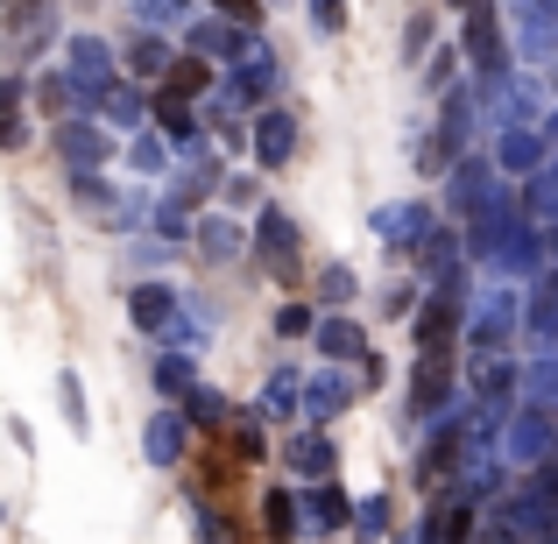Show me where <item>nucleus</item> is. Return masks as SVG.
I'll return each instance as SVG.
<instances>
[{
  "label": "nucleus",
  "instance_id": "11",
  "mask_svg": "<svg viewBox=\"0 0 558 544\" xmlns=\"http://www.w3.org/2000/svg\"><path fill=\"white\" fill-rule=\"evenodd\" d=\"M375 241H389V247H424V241H432V205H417V198L381 205V213H375Z\"/></svg>",
  "mask_w": 558,
  "mask_h": 544
},
{
  "label": "nucleus",
  "instance_id": "52",
  "mask_svg": "<svg viewBox=\"0 0 558 544\" xmlns=\"http://www.w3.org/2000/svg\"><path fill=\"white\" fill-rule=\"evenodd\" d=\"M545 178H558V156H551V164H545Z\"/></svg>",
  "mask_w": 558,
  "mask_h": 544
},
{
  "label": "nucleus",
  "instance_id": "12",
  "mask_svg": "<svg viewBox=\"0 0 558 544\" xmlns=\"http://www.w3.org/2000/svg\"><path fill=\"white\" fill-rule=\"evenodd\" d=\"M247 50H255L247 22H227V14H213V22H191V57H227V64H241Z\"/></svg>",
  "mask_w": 558,
  "mask_h": 544
},
{
  "label": "nucleus",
  "instance_id": "17",
  "mask_svg": "<svg viewBox=\"0 0 558 544\" xmlns=\"http://www.w3.org/2000/svg\"><path fill=\"white\" fill-rule=\"evenodd\" d=\"M347 403H354V382H347L340 367H326V375L304 382V418H312V424H332Z\"/></svg>",
  "mask_w": 558,
  "mask_h": 544
},
{
  "label": "nucleus",
  "instance_id": "20",
  "mask_svg": "<svg viewBox=\"0 0 558 544\" xmlns=\"http://www.w3.org/2000/svg\"><path fill=\"white\" fill-rule=\"evenodd\" d=\"M298 410H304V382L290 375V367H276V375L262 382V403H255V418L283 424V418H298Z\"/></svg>",
  "mask_w": 558,
  "mask_h": 544
},
{
  "label": "nucleus",
  "instance_id": "5",
  "mask_svg": "<svg viewBox=\"0 0 558 544\" xmlns=\"http://www.w3.org/2000/svg\"><path fill=\"white\" fill-rule=\"evenodd\" d=\"M495 205H509V191H502V178H495L488 164H452V213L460 219H481V213H495Z\"/></svg>",
  "mask_w": 558,
  "mask_h": 544
},
{
  "label": "nucleus",
  "instance_id": "6",
  "mask_svg": "<svg viewBox=\"0 0 558 544\" xmlns=\"http://www.w3.org/2000/svg\"><path fill=\"white\" fill-rule=\"evenodd\" d=\"M446 403H452V361L417 354V367H410V418H446Z\"/></svg>",
  "mask_w": 558,
  "mask_h": 544
},
{
  "label": "nucleus",
  "instance_id": "24",
  "mask_svg": "<svg viewBox=\"0 0 558 544\" xmlns=\"http://www.w3.org/2000/svg\"><path fill=\"white\" fill-rule=\"evenodd\" d=\"M247 107H255V99L241 93V78H227V85H213V99H205V121H213L219 135L233 142V135H241V113H247Z\"/></svg>",
  "mask_w": 558,
  "mask_h": 544
},
{
  "label": "nucleus",
  "instance_id": "9",
  "mask_svg": "<svg viewBox=\"0 0 558 544\" xmlns=\"http://www.w3.org/2000/svg\"><path fill=\"white\" fill-rule=\"evenodd\" d=\"M64 71H71V85H78L85 99H99L113 85V50L99 36H71V50H64Z\"/></svg>",
  "mask_w": 558,
  "mask_h": 544
},
{
  "label": "nucleus",
  "instance_id": "3",
  "mask_svg": "<svg viewBox=\"0 0 558 544\" xmlns=\"http://www.w3.org/2000/svg\"><path fill=\"white\" fill-rule=\"evenodd\" d=\"M466 389H474V403L502 410L509 418V396H523V367L502 354V347H488V354H474V367H466Z\"/></svg>",
  "mask_w": 558,
  "mask_h": 544
},
{
  "label": "nucleus",
  "instance_id": "34",
  "mask_svg": "<svg viewBox=\"0 0 558 544\" xmlns=\"http://www.w3.org/2000/svg\"><path fill=\"white\" fill-rule=\"evenodd\" d=\"M156 389L163 396H191L198 389V375H191V354L178 347V354H156Z\"/></svg>",
  "mask_w": 558,
  "mask_h": 544
},
{
  "label": "nucleus",
  "instance_id": "39",
  "mask_svg": "<svg viewBox=\"0 0 558 544\" xmlns=\"http://www.w3.org/2000/svg\"><path fill=\"white\" fill-rule=\"evenodd\" d=\"M128 164H135V170H163V164H170V135H135Z\"/></svg>",
  "mask_w": 558,
  "mask_h": 544
},
{
  "label": "nucleus",
  "instance_id": "21",
  "mask_svg": "<svg viewBox=\"0 0 558 544\" xmlns=\"http://www.w3.org/2000/svg\"><path fill=\"white\" fill-rule=\"evenodd\" d=\"M283 467H298L304 481H326V474H332V438H326V432H298V438L283 446Z\"/></svg>",
  "mask_w": 558,
  "mask_h": 544
},
{
  "label": "nucleus",
  "instance_id": "50",
  "mask_svg": "<svg viewBox=\"0 0 558 544\" xmlns=\"http://www.w3.org/2000/svg\"><path fill=\"white\" fill-rule=\"evenodd\" d=\"M545 135H551V142H558V113H551V121H545Z\"/></svg>",
  "mask_w": 558,
  "mask_h": 544
},
{
  "label": "nucleus",
  "instance_id": "10",
  "mask_svg": "<svg viewBox=\"0 0 558 544\" xmlns=\"http://www.w3.org/2000/svg\"><path fill=\"white\" fill-rule=\"evenodd\" d=\"M466 135H474V93H446V113H438V149H424V170H446V156H460Z\"/></svg>",
  "mask_w": 558,
  "mask_h": 544
},
{
  "label": "nucleus",
  "instance_id": "18",
  "mask_svg": "<svg viewBox=\"0 0 558 544\" xmlns=\"http://www.w3.org/2000/svg\"><path fill=\"white\" fill-rule=\"evenodd\" d=\"M531 340H537V354H558V276H537L531 283Z\"/></svg>",
  "mask_w": 558,
  "mask_h": 544
},
{
  "label": "nucleus",
  "instance_id": "37",
  "mask_svg": "<svg viewBox=\"0 0 558 544\" xmlns=\"http://www.w3.org/2000/svg\"><path fill=\"white\" fill-rule=\"evenodd\" d=\"M57 396H64V418H71V432H93V418H85V389H78V375H71V367H64V375H57Z\"/></svg>",
  "mask_w": 558,
  "mask_h": 544
},
{
  "label": "nucleus",
  "instance_id": "15",
  "mask_svg": "<svg viewBox=\"0 0 558 544\" xmlns=\"http://www.w3.org/2000/svg\"><path fill=\"white\" fill-rule=\"evenodd\" d=\"M452 326H460V290H432L417 312V354H446Z\"/></svg>",
  "mask_w": 558,
  "mask_h": 544
},
{
  "label": "nucleus",
  "instance_id": "47",
  "mask_svg": "<svg viewBox=\"0 0 558 544\" xmlns=\"http://www.w3.org/2000/svg\"><path fill=\"white\" fill-rule=\"evenodd\" d=\"M205 191H213V170H184V184H178V198H184V205H198V198H205Z\"/></svg>",
  "mask_w": 558,
  "mask_h": 544
},
{
  "label": "nucleus",
  "instance_id": "13",
  "mask_svg": "<svg viewBox=\"0 0 558 544\" xmlns=\"http://www.w3.org/2000/svg\"><path fill=\"white\" fill-rule=\"evenodd\" d=\"M57 156H64L71 170H99L113 156V142H107L99 121H57Z\"/></svg>",
  "mask_w": 558,
  "mask_h": 544
},
{
  "label": "nucleus",
  "instance_id": "45",
  "mask_svg": "<svg viewBox=\"0 0 558 544\" xmlns=\"http://www.w3.org/2000/svg\"><path fill=\"white\" fill-rule=\"evenodd\" d=\"M276 333H290V340H298V333H318V326H312V312H304V304H283V312H276Z\"/></svg>",
  "mask_w": 558,
  "mask_h": 544
},
{
  "label": "nucleus",
  "instance_id": "38",
  "mask_svg": "<svg viewBox=\"0 0 558 544\" xmlns=\"http://www.w3.org/2000/svg\"><path fill=\"white\" fill-rule=\"evenodd\" d=\"M354 531L368 537V544H381V537H389V503H381V495H368V503L354 509Z\"/></svg>",
  "mask_w": 558,
  "mask_h": 544
},
{
  "label": "nucleus",
  "instance_id": "31",
  "mask_svg": "<svg viewBox=\"0 0 558 544\" xmlns=\"http://www.w3.org/2000/svg\"><path fill=\"white\" fill-rule=\"evenodd\" d=\"M304 523H312V531H340V523H354V503H347L340 488H318L312 503H304Z\"/></svg>",
  "mask_w": 558,
  "mask_h": 544
},
{
  "label": "nucleus",
  "instance_id": "49",
  "mask_svg": "<svg viewBox=\"0 0 558 544\" xmlns=\"http://www.w3.org/2000/svg\"><path fill=\"white\" fill-rule=\"evenodd\" d=\"M452 64H460L452 50H438V57H432V93H446V85H452Z\"/></svg>",
  "mask_w": 558,
  "mask_h": 544
},
{
  "label": "nucleus",
  "instance_id": "33",
  "mask_svg": "<svg viewBox=\"0 0 558 544\" xmlns=\"http://www.w3.org/2000/svg\"><path fill=\"white\" fill-rule=\"evenodd\" d=\"M128 64H135L142 78H170V64H178V57H170V43H163V36L149 28V36H142L135 50H128Z\"/></svg>",
  "mask_w": 558,
  "mask_h": 544
},
{
  "label": "nucleus",
  "instance_id": "1",
  "mask_svg": "<svg viewBox=\"0 0 558 544\" xmlns=\"http://www.w3.org/2000/svg\"><path fill=\"white\" fill-rule=\"evenodd\" d=\"M531 318V290H517L502 276V283H488L474 298V312H466V340H474V354H488V347H509V333Z\"/></svg>",
  "mask_w": 558,
  "mask_h": 544
},
{
  "label": "nucleus",
  "instance_id": "22",
  "mask_svg": "<svg viewBox=\"0 0 558 544\" xmlns=\"http://www.w3.org/2000/svg\"><path fill=\"white\" fill-rule=\"evenodd\" d=\"M93 107H99V121H107V128H142V121H156L149 99H142L135 85H107V93H99Z\"/></svg>",
  "mask_w": 558,
  "mask_h": 544
},
{
  "label": "nucleus",
  "instance_id": "16",
  "mask_svg": "<svg viewBox=\"0 0 558 544\" xmlns=\"http://www.w3.org/2000/svg\"><path fill=\"white\" fill-rule=\"evenodd\" d=\"M290 149H298V121H290L283 107H269V113L255 121V164H262V170H283Z\"/></svg>",
  "mask_w": 558,
  "mask_h": 544
},
{
  "label": "nucleus",
  "instance_id": "14",
  "mask_svg": "<svg viewBox=\"0 0 558 544\" xmlns=\"http://www.w3.org/2000/svg\"><path fill=\"white\" fill-rule=\"evenodd\" d=\"M545 164H551V149H545L537 128H502V142H495V170H509V178H537Z\"/></svg>",
  "mask_w": 558,
  "mask_h": 544
},
{
  "label": "nucleus",
  "instance_id": "23",
  "mask_svg": "<svg viewBox=\"0 0 558 544\" xmlns=\"http://www.w3.org/2000/svg\"><path fill=\"white\" fill-rule=\"evenodd\" d=\"M312 340H318V354H326V361H368V340H361L354 318H318Z\"/></svg>",
  "mask_w": 558,
  "mask_h": 544
},
{
  "label": "nucleus",
  "instance_id": "19",
  "mask_svg": "<svg viewBox=\"0 0 558 544\" xmlns=\"http://www.w3.org/2000/svg\"><path fill=\"white\" fill-rule=\"evenodd\" d=\"M142 452H149V467H178L184 460V418L178 410H156V418L142 424Z\"/></svg>",
  "mask_w": 558,
  "mask_h": 544
},
{
  "label": "nucleus",
  "instance_id": "2",
  "mask_svg": "<svg viewBox=\"0 0 558 544\" xmlns=\"http://www.w3.org/2000/svg\"><path fill=\"white\" fill-rule=\"evenodd\" d=\"M502 460L509 467H551L558 460V424H551V410H537V403L509 410V418H502Z\"/></svg>",
  "mask_w": 558,
  "mask_h": 544
},
{
  "label": "nucleus",
  "instance_id": "25",
  "mask_svg": "<svg viewBox=\"0 0 558 544\" xmlns=\"http://www.w3.org/2000/svg\"><path fill=\"white\" fill-rule=\"evenodd\" d=\"M156 128H163V135L178 142L184 156H198V113H191L178 93H163V99H156Z\"/></svg>",
  "mask_w": 558,
  "mask_h": 544
},
{
  "label": "nucleus",
  "instance_id": "32",
  "mask_svg": "<svg viewBox=\"0 0 558 544\" xmlns=\"http://www.w3.org/2000/svg\"><path fill=\"white\" fill-rule=\"evenodd\" d=\"M233 78H241V93H247V99H269V85H276V57L255 43V50L233 64Z\"/></svg>",
  "mask_w": 558,
  "mask_h": 544
},
{
  "label": "nucleus",
  "instance_id": "44",
  "mask_svg": "<svg viewBox=\"0 0 558 544\" xmlns=\"http://www.w3.org/2000/svg\"><path fill=\"white\" fill-rule=\"evenodd\" d=\"M381 312H389V318H410V312H417V290H410V283L381 290Z\"/></svg>",
  "mask_w": 558,
  "mask_h": 544
},
{
  "label": "nucleus",
  "instance_id": "46",
  "mask_svg": "<svg viewBox=\"0 0 558 544\" xmlns=\"http://www.w3.org/2000/svg\"><path fill=\"white\" fill-rule=\"evenodd\" d=\"M312 22H318V28H326V36H332V28L347 22V0H312Z\"/></svg>",
  "mask_w": 558,
  "mask_h": 544
},
{
  "label": "nucleus",
  "instance_id": "48",
  "mask_svg": "<svg viewBox=\"0 0 558 544\" xmlns=\"http://www.w3.org/2000/svg\"><path fill=\"white\" fill-rule=\"evenodd\" d=\"M213 8H219V14H227V22H247V28H255V14H262V8H255V0H213Z\"/></svg>",
  "mask_w": 558,
  "mask_h": 544
},
{
  "label": "nucleus",
  "instance_id": "41",
  "mask_svg": "<svg viewBox=\"0 0 558 544\" xmlns=\"http://www.w3.org/2000/svg\"><path fill=\"white\" fill-rule=\"evenodd\" d=\"M318 298H326V304H347V298H354V269H347V262H332V269L318 276Z\"/></svg>",
  "mask_w": 558,
  "mask_h": 544
},
{
  "label": "nucleus",
  "instance_id": "40",
  "mask_svg": "<svg viewBox=\"0 0 558 544\" xmlns=\"http://www.w3.org/2000/svg\"><path fill=\"white\" fill-rule=\"evenodd\" d=\"M156 233H163V241H184V233H191V205L163 198V205H156Z\"/></svg>",
  "mask_w": 558,
  "mask_h": 544
},
{
  "label": "nucleus",
  "instance_id": "7",
  "mask_svg": "<svg viewBox=\"0 0 558 544\" xmlns=\"http://www.w3.org/2000/svg\"><path fill=\"white\" fill-rule=\"evenodd\" d=\"M466 64L481 71V78H495V71H509V50H502V22H495V8L481 0V8H466Z\"/></svg>",
  "mask_w": 558,
  "mask_h": 544
},
{
  "label": "nucleus",
  "instance_id": "42",
  "mask_svg": "<svg viewBox=\"0 0 558 544\" xmlns=\"http://www.w3.org/2000/svg\"><path fill=\"white\" fill-rule=\"evenodd\" d=\"M191 418L198 424H227V396L219 389H191Z\"/></svg>",
  "mask_w": 558,
  "mask_h": 544
},
{
  "label": "nucleus",
  "instance_id": "26",
  "mask_svg": "<svg viewBox=\"0 0 558 544\" xmlns=\"http://www.w3.org/2000/svg\"><path fill=\"white\" fill-rule=\"evenodd\" d=\"M262 517H269V523H262V531H269V544H298V537H304V503H298V495L276 488L269 503H262Z\"/></svg>",
  "mask_w": 558,
  "mask_h": 544
},
{
  "label": "nucleus",
  "instance_id": "29",
  "mask_svg": "<svg viewBox=\"0 0 558 544\" xmlns=\"http://www.w3.org/2000/svg\"><path fill=\"white\" fill-rule=\"evenodd\" d=\"M198 255L205 262H233V255H241V227H233V219H198Z\"/></svg>",
  "mask_w": 558,
  "mask_h": 544
},
{
  "label": "nucleus",
  "instance_id": "53",
  "mask_svg": "<svg viewBox=\"0 0 558 544\" xmlns=\"http://www.w3.org/2000/svg\"><path fill=\"white\" fill-rule=\"evenodd\" d=\"M551 85H558V64H551Z\"/></svg>",
  "mask_w": 558,
  "mask_h": 544
},
{
  "label": "nucleus",
  "instance_id": "43",
  "mask_svg": "<svg viewBox=\"0 0 558 544\" xmlns=\"http://www.w3.org/2000/svg\"><path fill=\"white\" fill-rule=\"evenodd\" d=\"M233 452H241V460H269V446H262V424H233Z\"/></svg>",
  "mask_w": 558,
  "mask_h": 544
},
{
  "label": "nucleus",
  "instance_id": "28",
  "mask_svg": "<svg viewBox=\"0 0 558 544\" xmlns=\"http://www.w3.org/2000/svg\"><path fill=\"white\" fill-rule=\"evenodd\" d=\"M523 403L558 410V354H537L531 367H523Z\"/></svg>",
  "mask_w": 558,
  "mask_h": 544
},
{
  "label": "nucleus",
  "instance_id": "8",
  "mask_svg": "<svg viewBox=\"0 0 558 544\" xmlns=\"http://www.w3.org/2000/svg\"><path fill=\"white\" fill-rule=\"evenodd\" d=\"M178 318H184V304H178L170 283H135V290H128V326H135V333H163V340H170Z\"/></svg>",
  "mask_w": 558,
  "mask_h": 544
},
{
  "label": "nucleus",
  "instance_id": "30",
  "mask_svg": "<svg viewBox=\"0 0 558 544\" xmlns=\"http://www.w3.org/2000/svg\"><path fill=\"white\" fill-rule=\"evenodd\" d=\"M424 537H432V544H466V537H474V509H466V503L432 509V517H424Z\"/></svg>",
  "mask_w": 558,
  "mask_h": 544
},
{
  "label": "nucleus",
  "instance_id": "4",
  "mask_svg": "<svg viewBox=\"0 0 558 544\" xmlns=\"http://www.w3.org/2000/svg\"><path fill=\"white\" fill-rule=\"evenodd\" d=\"M488 262L509 276V283H537V262H545V241H537V227H531V219H509V227L495 233Z\"/></svg>",
  "mask_w": 558,
  "mask_h": 544
},
{
  "label": "nucleus",
  "instance_id": "27",
  "mask_svg": "<svg viewBox=\"0 0 558 544\" xmlns=\"http://www.w3.org/2000/svg\"><path fill=\"white\" fill-rule=\"evenodd\" d=\"M262 255H276V262L298 255V219L283 205H262Z\"/></svg>",
  "mask_w": 558,
  "mask_h": 544
},
{
  "label": "nucleus",
  "instance_id": "51",
  "mask_svg": "<svg viewBox=\"0 0 558 544\" xmlns=\"http://www.w3.org/2000/svg\"><path fill=\"white\" fill-rule=\"evenodd\" d=\"M452 8H460V14H466V8H481V0H452Z\"/></svg>",
  "mask_w": 558,
  "mask_h": 544
},
{
  "label": "nucleus",
  "instance_id": "35",
  "mask_svg": "<svg viewBox=\"0 0 558 544\" xmlns=\"http://www.w3.org/2000/svg\"><path fill=\"white\" fill-rule=\"evenodd\" d=\"M135 22L156 28V36H163V28H184L191 22V0H135Z\"/></svg>",
  "mask_w": 558,
  "mask_h": 544
},
{
  "label": "nucleus",
  "instance_id": "36",
  "mask_svg": "<svg viewBox=\"0 0 558 544\" xmlns=\"http://www.w3.org/2000/svg\"><path fill=\"white\" fill-rule=\"evenodd\" d=\"M213 57H178V64H170V93L178 99H191V93H205V85H213Z\"/></svg>",
  "mask_w": 558,
  "mask_h": 544
}]
</instances>
